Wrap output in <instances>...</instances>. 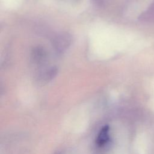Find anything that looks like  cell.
I'll return each mask as SVG.
<instances>
[{
	"label": "cell",
	"mask_w": 154,
	"mask_h": 154,
	"mask_svg": "<svg viewBox=\"0 0 154 154\" xmlns=\"http://www.w3.org/2000/svg\"><path fill=\"white\" fill-rule=\"evenodd\" d=\"M31 60L34 63L42 64L43 63L46 57V51L41 46H37L34 48L31 54Z\"/></svg>",
	"instance_id": "obj_3"
},
{
	"label": "cell",
	"mask_w": 154,
	"mask_h": 154,
	"mask_svg": "<svg viewBox=\"0 0 154 154\" xmlns=\"http://www.w3.org/2000/svg\"><path fill=\"white\" fill-rule=\"evenodd\" d=\"M143 20H152L154 19V5L149 8L146 12H144L140 17Z\"/></svg>",
	"instance_id": "obj_5"
},
{
	"label": "cell",
	"mask_w": 154,
	"mask_h": 154,
	"mask_svg": "<svg viewBox=\"0 0 154 154\" xmlns=\"http://www.w3.org/2000/svg\"><path fill=\"white\" fill-rule=\"evenodd\" d=\"M92 1L93 2V3L98 6L102 5L104 2V0H92Z\"/></svg>",
	"instance_id": "obj_6"
},
{
	"label": "cell",
	"mask_w": 154,
	"mask_h": 154,
	"mask_svg": "<svg viewBox=\"0 0 154 154\" xmlns=\"http://www.w3.org/2000/svg\"><path fill=\"white\" fill-rule=\"evenodd\" d=\"M58 73V69L55 66H52L44 72H42L40 75V77L42 80L49 81L53 79Z\"/></svg>",
	"instance_id": "obj_4"
},
{
	"label": "cell",
	"mask_w": 154,
	"mask_h": 154,
	"mask_svg": "<svg viewBox=\"0 0 154 154\" xmlns=\"http://www.w3.org/2000/svg\"><path fill=\"white\" fill-rule=\"evenodd\" d=\"M72 36L68 32H61L57 34L52 40V46L58 54L64 52L72 43Z\"/></svg>",
	"instance_id": "obj_1"
},
{
	"label": "cell",
	"mask_w": 154,
	"mask_h": 154,
	"mask_svg": "<svg viewBox=\"0 0 154 154\" xmlns=\"http://www.w3.org/2000/svg\"><path fill=\"white\" fill-rule=\"evenodd\" d=\"M109 126L108 125L103 126L99 131L96 138V144L98 147L105 146L109 141Z\"/></svg>",
	"instance_id": "obj_2"
}]
</instances>
